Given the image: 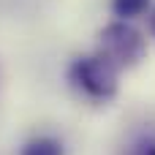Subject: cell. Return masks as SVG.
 <instances>
[{"label": "cell", "mask_w": 155, "mask_h": 155, "mask_svg": "<svg viewBox=\"0 0 155 155\" xmlns=\"http://www.w3.org/2000/svg\"><path fill=\"white\" fill-rule=\"evenodd\" d=\"M109 8H112L114 19L134 22V19H139V16H144V14L153 11V0H112Z\"/></svg>", "instance_id": "4"}, {"label": "cell", "mask_w": 155, "mask_h": 155, "mask_svg": "<svg viewBox=\"0 0 155 155\" xmlns=\"http://www.w3.org/2000/svg\"><path fill=\"white\" fill-rule=\"evenodd\" d=\"M19 155H65V144L57 136L38 134V136H30L19 147Z\"/></svg>", "instance_id": "3"}, {"label": "cell", "mask_w": 155, "mask_h": 155, "mask_svg": "<svg viewBox=\"0 0 155 155\" xmlns=\"http://www.w3.org/2000/svg\"><path fill=\"white\" fill-rule=\"evenodd\" d=\"M150 33H153V38H155V8L150 11Z\"/></svg>", "instance_id": "5"}, {"label": "cell", "mask_w": 155, "mask_h": 155, "mask_svg": "<svg viewBox=\"0 0 155 155\" xmlns=\"http://www.w3.org/2000/svg\"><path fill=\"white\" fill-rule=\"evenodd\" d=\"M98 52L104 57H109L120 71L123 68H134L147 54V38L131 22L114 19L98 33Z\"/></svg>", "instance_id": "2"}, {"label": "cell", "mask_w": 155, "mask_h": 155, "mask_svg": "<svg viewBox=\"0 0 155 155\" xmlns=\"http://www.w3.org/2000/svg\"><path fill=\"white\" fill-rule=\"evenodd\" d=\"M68 79L93 101H112L120 90V68L98 49L90 54H79L68 68Z\"/></svg>", "instance_id": "1"}, {"label": "cell", "mask_w": 155, "mask_h": 155, "mask_svg": "<svg viewBox=\"0 0 155 155\" xmlns=\"http://www.w3.org/2000/svg\"><path fill=\"white\" fill-rule=\"evenodd\" d=\"M142 155H155V144H147V147L142 150Z\"/></svg>", "instance_id": "6"}]
</instances>
